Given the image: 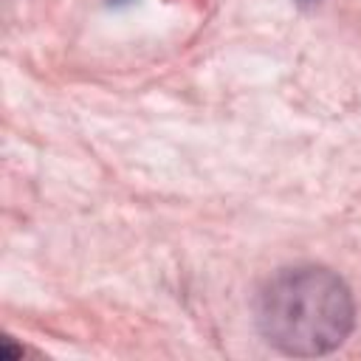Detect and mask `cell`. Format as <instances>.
<instances>
[{
    "mask_svg": "<svg viewBox=\"0 0 361 361\" xmlns=\"http://www.w3.org/2000/svg\"><path fill=\"white\" fill-rule=\"evenodd\" d=\"M257 327L265 344L293 358H319L338 350L355 327L350 285L324 265L276 271L257 293Z\"/></svg>",
    "mask_w": 361,
    "mask_h": 361,
    "instance_id": "1",
    "label": "cell"
},
{
    "mask_svg": "<svg viewBox=\"0 0 361 361\" xmlns=\"http://www.w3.org/2000/svg\"><path fill=\"white\" fill-rule=\"evenodd\" d=\"M296 3H299V6H316L319 0H296Z\"/></svg>",
    "mask_w": 361,
    "mask_h": 361,
    "instance_id": "3",
    "label": "cell"
},
{
    "mask_svg": "<svg viewBox=\"0 0 361 361\" xmlns=\"http://www.w3.org/2000/svg\"><path fill=\"white\" fill-rule=\"evenodd\" d=\"M107 3H110V6H116V8H118V6H130V3H133V0H107Z\"/></svg>",
    "mask_w": 361,
    "mask_h": 361,
    "instance_id": "2",
    "label": "cell"
}]
</instances>
